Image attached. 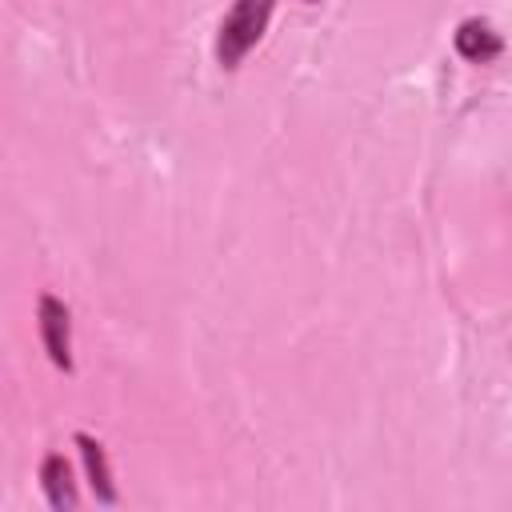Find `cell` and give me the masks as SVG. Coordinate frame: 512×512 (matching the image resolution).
<instances>
[{
  "label": "cell",
  "mask_w": 512,
  "mask_h": 512,
  "mask_svg": "<svg viewBox=\"0 0 512 512\" xmlns=\"http://www.w3.org/2000/svg\"><path fill=\"white\" fill-rule=\"evenodd\" d=\"M452 44H456V52H460L468 64H488V60H496V56L504 52L500 32H496L488 20H480V16L460 20L456 32H452Z\"/></svg>",
  "instance_id": "cell-3"
},
{
  "label": "cell",
  "mask_w": 512,
  "mask_h": 512,
  "mask_svg": "<svg viewBox=\"0 0 512 512\" xmlns=\"http://www.w3.org/2000/svg\"><path fill=\"white\" fill-rule=\"evenodd\" d=\"M40 488L48 496L52 508H76L80 504V492H76V480H72V464L64 460V452H48L40 460Z\"/></svg>",
  "instance_id": "cell-5"
},
{
  "label": "cell",
  "mask_w": 512,
  "mask_h": 512,
  "mask_svg": "<svg viewBox=\"0 0 512 512\" xmlns=\"http://www.w3.org/2000/svg\"><path fill=\"white\" fill-rule=\"evenodd\" d=\"M36 324H40V340H44L48 360L60 372H72L76 368V360H72V308L56 292H40V300H36Z\"/></svg>",
  "instance_id": "cell-2"
},
{
  "label": "cell",
  "mask_w": 512,
  "mask_h": 512,
  "mask_svg": "<svg viewBox=\"0 0 512 512\" xmlns=\"http://www.w3.org/2000/svg\"><path fill=\"white\" fill-rule=\"evenodd\" d=\"M72 440H76V452H80V460H84V472H88V484H92L96 500H100V504H116L120 492H116V480H112V464H108L104 444H100L92 432H76Z\"/></svg>",
  "instance_id": "cell-4"
},
{
  "label": "cell",
  "mask_w": 512,
  "mask_h": 512,
  "mask_svg": "<svg viewBox=\"0 0 512 512\" xmlns=\"http://www.w3.org/2000/svg\"><path fill=\"white\" fill-rule=\"evenodd\" d=\"M304 4H316V0H304Z\"/></svg>",
  "instance_id": "cell-6"
},
{
  "label": "cell",
  "mask_w": 512,
  "mask_h": 512,
  "mask_svg": "<svg viewBox=\"0 0 512 512\" xmlns=\"http://www.w3.org/2000/svg\"><path fill=\"white\" fill-rule=\"evenodd\" d=\"M272 12H276V0H232V8L216 28V64L224 72H236L244 64V56L268 32Z\"/></svg>",
  "instance_id": "cell-1"
}]
</instances>
